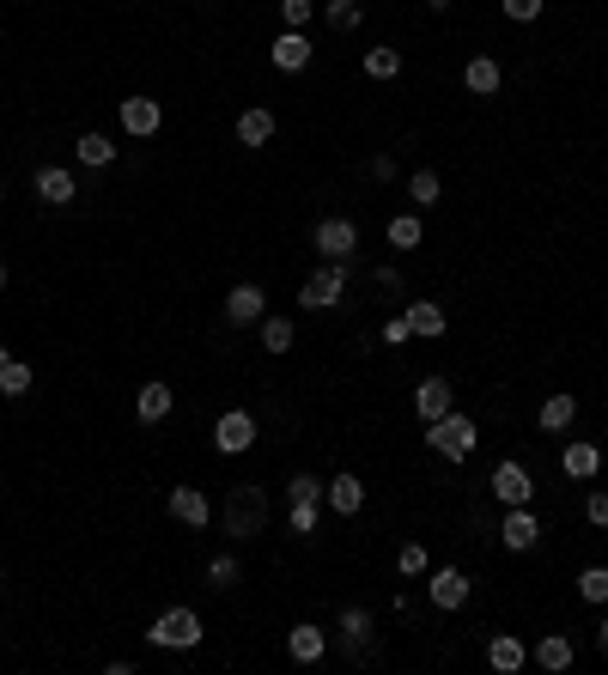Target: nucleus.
<instances>
[{
	"instance_id": "aec40b11",
	"label": "nucleus",
	"mask_w": 608,
	"mask_h": 675,
	"mask_svg": "<svg viewBox=\"0 0 608 675\" xmlns=\"http://www.w3.org/2000/svg\"><path fill=\"white\" fill-rule=\"evenodd\" d=\"M73 195H80V189H73V177H67L61 165H43V171H37V201H43V207H67Z\"/></svg>"
},
{
	"instance_id": "423d86ee",
	"label": "nucleus",
	"mask_w": 608,
	"mask_h": 675,
	"mask_svg": "<svg viewBox=\"0 0 608 675\" xmlns=\"http://www.w3.org/2000/svg\"><path fill=\"white\" fill-rule=\"evenodd\" d=\"M311 244H317V256H323V262H347V256L359 250V225L335 213V219H323L317 232H311Z\"/></svg>"
},
{
	"instance_id": "e433bc0d",
	"label": "nucleus",
	"mask_w": 608,
	"mask_h": 675,
	"mask_svg": "<svg viewBox=\"0 0 608 675\" xmlns=\"http://www.w3.org/2000/svg\"><path fill=\"white\" fill-rule=\"evenodd\" d=\"M341 639L347 645H365L371 639V609H341Z\"/></svg>"
},
{
	"instance_id": "f3484780",
	"label": "nucleus",
	"mask_w": 608,
	"mask_h": 675,
	"mask_svg": "<svg viewBox=\"0 0 608 675\" xmlns=\"http://www.w3.org/2000/svg\"><path fill=\"white\" fill-rule=\"evenodd\" d=\"M171 408H177V390H171V384H140V396H134V414H140L146 426H159Z\"/></svg>"
},
{
	"instance_id": "a18cd8bd",
	"label": "nucleus",
	"mask_w": 608,
	"mask_h": 675,
	"mask_svg": "<svg viewBox=\"0 0 608 675\" xmlns=\"http://www.w3.org/2000/svg\"><path fill=\"white\" fill-rule=\"evenodd\" d=\"M426 7H432V13H450V7H456V0H426Z\"/></svg>"
},
{
	"instance_id": "473e14b6",
	"label": "nucleus",
	"mask_w": 608,
	"mask_h": 675,
	"mask_svg": "<svg viewBox=\"0 0 608 675\" xmlns=\"http://www.w3.org/2000/svg\"><path fill=\"white\" fill-rule=\"evenodd\" d=\"M438 195H444V183H438V171H414V177H408V201H414V207H432Z\"/></svg>"
},
{
	"instance_id": "7c9ffc66",
	"label": "nucleus",
	"mask_w": 608,
	"mask_h": 675,
	"mask_svg": "<svg viewBox=\"0 0 608 675\" xmlns=\"http://www.w3.org/2000/svg\"><path fill=\"white\" fill-rule=\"evenodd\" d=\"M31 365L25 359H7V365H0V396H31Z\"/></svg>"
},
{
	"instance_id": "9d476101",
	"label": "nucleus",
	"mask_w": 608,
	"mask_h": 675,
	"mask_svg": "<svg viewBox=\"0 0 608 675\" xmlns=\"http://www.w3.org/2000/svg\"><path fill=\"white\" fill-rule=\"evenodd\" d=\"M487 487H493V499H499L505 511H511V505H529V499H536V481H529V469H523V463H499Z\"/></svg>"
},
{
	"instance_id": "a19ab883",
	"label": "nucleus",
	"mask_w": 608,
	"mask_h": 675,
	"mask_svg": "<svg viewBox=\"0 0 608 675\" xmlns=\"http://www.w3.org/2000/svg\"><path fill=\"white\" fill-rule=\"evenodd\" d=\"M377 341H384V347H408V341H414V329H408V311H402V317H390Z\"/></svg>"
},
{
	"instance_id": "2f4dec72",
	"label": "nucleus",
	"mask_w": 608,
	"mask_h": 675,
	"mask_svg": "<svg viewBox=\"0 0 608 675\" xmlns=\"http://www.w3.org/2000/svg\"><path fill=\"white\" fill-rule=\"evenodd\" d=\"M238 572H244V566H238V554H213V560H207V584H213V590H232V584H238Z\"/></svg>"
},
{
	"instance_id": "7ed1b4c3",
	"label": "nucleus",
	"mask_w": 608,
	"mask_h": 675,
	"mask_svg": "<svg viewBox=\"0 0 608 675\" xmlns=\"http://www.w3.org/2000/svg\"><path fill=\"white\" fill-rule=\"evenodd\" d=\"M201 633H207V627H201V615H195V609H165L159 621H152V633H146V639L159 645V651H195V645H201Z\"/></svg>"
},
{
	"instance_id": "f257e3e1",
	"label": "nucleus",
	"mask_w": 608,
	"mask_h": 675,
	"mask_svg": "<svg viewBox=\"0 0 608 675\" xmlns=\"http://www.w3.org/2000/svg\"><path fill=\"white\" fill-rule=\"evenodd\" d=\"M426 444L438 450V457H450V463H469L475 444H481V432H475V420L463 408H450L444 420H426Z\"/></svg>"
},
{
	"instance_id": "39448f33",
	"label": "nucleus",
	"mask_w": 608,
	"mask_h": 675,
	"mask_svg": "<svg viewBox=\"0 0 608 675\" xmlns=\"http://www.w3.org/2000/svg\"><path fill=\"white\" fill-rule=\"evenodd\" d=\"M213 444H219V457H244V450L256 444V414L250 408H225L219 426H213Z\"/></svg>"
},
{
	"instance_id": "c9c22d12",
	"label": "nucleus",
	"mask_w": 608,
	"mask_h": 675,
	"mask_svg": "<svg viewBox=\"0 0 608 675\" xmlns=\"http://www.w3.org/2000/svg\"><path fill=\"white\" fill-rule=\"evenodd\" d=\"M396 572H402V578H426V572H432L426 548H420V542H402V554H396Z\"/></svg>"
},
{
	"instance_id": "09e8293b",
	"label": "nucleus",
	"mask_w": 608,
	"mask_h": 675,
	"mask_svg": "<svg viewBox=\"0 0 608 675\" xmlns=\"http://www.w3.org/2000/svg\"><path fill=\"white\" fill-rule=\"evenodd\" d=\"M0 201H7V189H0Z\"/></svg>"
},
{
	"instance_id": "393cba45",
	"label": "nucleus",
	"mask_w": 608,
	"mask_h": 675,
	"mask_svg": "<svg viewBox=\"0 0 608 675\" xmlns=\"http://www.w3.org/2000/svg\"><path fill=\"white\" fill-rule=\"evenodd\" d=\"M463 86H469L475 98H493V92H499V61H493V55H475V61L463 67Z\"/></svg>"
},
{
	"instance_id": "6ab92c4d",
	"label": "nucleus",
	"mask_w": 608,
	"mask_h": 675,
	"mask_svg": "<svg viewBox=\"0 0 608 675\" xmlns=\"http://www.w3.org/2000/svg\"><path fill=\"white\" fill-rule=\"evenodd\" d=\"M560 469H566L572 481H590V475L602 469V444H590V438H572V444H566V457H560Z\"/></svg>"
},
{
	"instance_id": "a878e982",
	"label": "nucleus",
	"mask_w": 608,
	"mask_h": 675,
	"mask_svg": "<svg viewBox=\"0 0 608 675\" xmlns=\"http://www.w3.org/2000/svg\"><path fill=\"white\" fill-rule=\"evenodd\" d=\"M73 159H80V165H92V171H104L110 159H116V146H110V134H80V140H73Z\"/></svg>"
},
{
	"instance_id": "9b49d317",
	"label": "nucleus",
	"mask_w": 608,
	"mask_h": 675,
	"mask_svg": "<svg viewBox=\"0 0 608 675\" xmlns=\"http://www.w3.org/2000/svg\"><path fill=\"white\" fill-rule=\"evenodd\" d=\"M159 122H165V104L159 98H122V134L146 140V134H159Z\"/></svg>"
},
{
	"instance_id": "de8ad7c7",
	"label": "nucleus",
	"mask_w": 608,
	"mask_h": 675,
	"mask_svg": "<svg viewBox=\"0 0 608 675\" xmlns=\"http://www.w3.org/2000/svg\"><path fill=\"white\" fill-rule=\"evenodd\" d=\"M7 359H13V353H7V347H0V365H7Z\"/></svg>"
},
{
	"instance_id": "4468645a",
	"label": "nucleus",
	"mask_w": 608,
	"mask_h": 675,
	"mask_svg": "<svg viewBox=\"0 0 608 675\" xmlns=\"http://www.w3.org/2000/svg\"><path fill=\"white\" fill-rule=\"evenodd\" d=\"M171 517H177V523H189V530H207L213 505H207V493H201V487H171Z\"/></svg>"
},
{
	"instance_id": "0eeeda50",
	"label": "nucleus",
	"mask_w": 608,
	"mask_h": 675,
	"mask_svg": "<svg viewBox=\"0 0 608 675\" xmlns=\"http://www.w3.org/2000/svg\"><path fill=\"white\" fill-rule=\"evenodd\" d=\"M499 542H505L511 554H529V548L542 542V517L529 511V505H511V511L499 517Z\"/></svg>"
},
{
	"instance_id": "412c9836",
	"label": "nucleus",
	"mask_w": 608,
	"mask_h": 675,
	"mask_svg": "<svg viewBox=\"0 0 608 675\" xmlns=\"http://www.w3.org/2000/svg\"><path fill=\"white\" fill-rule=\"evenodd\" d=\"M572 420H578V396H572V390H554V396L542 402V414H536L542 432H566Z\"/></svg>"
},
{
	"instance_id": "c756f323",
	"label": "nucleus",
	"mask_w": 608,
	"mask_h": 675,
	"mask_svg": "<svg viewBox=\"0 0 608 675\" xmlns=\"http://www.w3.org/2000/svg\"><path fill=\"white\" fill-rule=\"evenodd\" d=\"M323 19H329V31H359L365 7L359 0H323Z\"/></svg>"
},
{
	"instance_id": "58836bf2",
	"label": "nucleus",
	"mask_w": 608,
	"mask_h": 675,
	"mask_svg": "<svg viewBox=\"0 0 608 675\" xmlns=\"http://www.w3.org/2000/svg\"><path fill=\"white\" fill-rule=\"evenodd\" d=\"M323 487H329V481H317V475H292V481H286V505H298V499H323Z\"/></svg>"
},
{
	"instance_id": "5701e85b",
	"label": "nucleus",
	"mask_w": 608,
	"mask_h": 675,
	"mask_svg": "<svg viewBox=\"0 0 608 675\" xmlns=\"http://www.w3.org/2000/svg\"><path fill=\"white\" fill-rule=\"evenodd\" d=\"M408 329H414V341H438L450 323H444V311L432 305V298H414V305H408Z\"/></svg>"
},
{
	"instance_id": "dca6fc26",
	"label": "nucleus",
	"mask_w": 608,
	"mask_h": 675,
	"mask_svg": "<svg viewBox=\"0 0 608 675\" xmlns=\"http://www.w3.org/2000/svg\"><path fill=\"white\" fill-rule=\"evenodd\" d=\"M274 67L280 73H304V67H311V37H304V31H280L274 37Z\"/></svg>"
},
{
	"instance_id": "f03ea898",
	"label": "nucleus",
	"mask_w": 608,
	"mask_h": 675,
	"mask_svg": "<svg viewBox=\"0 0 608 675\" xmlns=\"http://www.w3.org/2000/svg\"><path fill=\"white\" fill-rule=\"evenodd\" d=\"M262 523H268L262 487H232V499H225V530H232L238 542H250V536H262Z\"/></svg>"
},
{
	"instance_id": "1a4fd4ad",
	"label": "nucleus",
	"mask_w": 608,
	"mask_h": 675,
	"mask_svg": "<svg viewBox=\"0 0 608 675\" xmlns=\"http://www.w3.org/2000/svg\"><path fill=\"white\" fill-rule=\"evenodd\" d=\"M262 317H268V292H262L256 280H244V286H232V292H225V323L250 329V323H262Z\"/></svg>"
},
{
	"instance_id": "2eb2a0df",
	"label": "nucleus",
	"mask_w": 608,
	"mask_h": 675,
	"mask_svg": "<svg viewBox=\"0 0 608 675\" xmlns=\"http://www.w3.org/2000/svg\"><path fill=\"white\" fill-rule=\"evenodd\" d=\"M487 663H493L499 675H517V669L529 663V645H523L517 633H493V639H487Z\"/></svg>"
},
{
	"instance_id": "f704fd0d",
	"label": "nucleus",
	"mask_w": 608,
	"mask_h": 675,
	"mask_svg": "<svg viewBox=\"0 0 608 675\" xmlns=\"http://www.w3.org/2000/svg\"><path fill=\"white\" fill-rule=\"evenodd\" d=\"M578 596L584 603H608V566H584L578 572Z\"/></svg>"
},
{
	"instance_id": "cd10ccee",
	"label": "nucleus",
	"mask_w": 608,
	"mask_h": 675,
	"mask_svg": "<svg viewBox=\"0 0 608 675\" xmlns=\"http://www.w3.org/2000/svg\"><path fill=\"white\" fill-rule=\"evenodd\" d=\"M292 341H298L292 317H262V353H292Z\"/></svg>"
},
{
	"instance_id": "ea45409f",
	"label": "nucleus",
	"mask_w": 608,
	"mask_h": 675,
	"mask_svg": "<svg viewBox=\"0 0 608 675\" xmlns=\"http://www.w3.org/2000/svg\"><path fill=\"white\" fill-rule=\"evenodd\" d=\"M499 7H505V19L529 25V19H542V7H548V0H499Z\"/></svg>"
},
{
	"instance_id": "79ce46f5",
	"label": "nucleus",
	"mask_w": 608,
	"mask_h": 675,
	"mask_svg": "<svg viewBox=\"0 0 608 675\" xmlns=\"http://www.w3.org/2000/svg\"><path fill=\"white\" fill-rule=\"evenodd\" d=\"M584 517H590V530H608V493H590L584 499Z\"/></svg>"
},
{
	"instance_id": "20e7f679",
	"label": "nucleus",
	"mask_w": 608,
	"mask_h": 675,
	"mask_svg": "<svg viewBox=\"0 0 608 675\" xmlns=\"http://www.w3.org/2000/svg\"><path fill=\"white\" fill-rule=\"evenodd\" d=\"M341 298H347V262H323L311 280H304L298 305H304V311H335Z\"/></svg>"
},
{
	"instance_id": "bb28decb",
	"label": "nucleus",
	"mask_w": 608,
	"mask_h": 675,
	"mask_svg": "<svg viewBox=\"0 0 608 675\" xmlns=\"http://www.w3.org/2000/svg\"><path fill=\"white\" fill-rule=\"evenodd\" d=\"M238 140H244V146H268V140H274V110H262V104L244 110V116H238Z\"/></svg>"
},
{
	"instance_id": "c03bdc74",
	"label": "nucleus",
	"mask_w": 608,
	"mask_h": 675,
	"mask_svg": "<svg viewBox=\"0 0 608 675\" xmlns=\"http://www.w3.org/2000/svg\"><path fill=\"white\" fill-rule=\"evenodd\" d=\"M596 651H602V657H608V621H602V627H596Z\"/></svg>"
},
{
	"instance_id": "4c0bfd02",
	"label": "nucleus",
	"mask_w": 608,
	"mask_h": 675,
	"mask_svg": "<svg viewBox=\"0 0 608 675\" xmlns=\"http://www.w3.org/2000/svg\"><path fill=\"white\" fill-rule=\"evenodd\" d=\"M311 13H317V0H280V19H286V31H304V25H311Z\"/></svg>"
},
{
	"instance_id": "49530a36",
	"label": "nucleus",
	"mask_w": 608,
	"mask_h": 675,
	"mask_svg": "<svg viewBox=\"0 0 608 675\" xmlns=\"http://www.w3.org/2000/svg\"><path fill=\"white\" fill-rule=\"evenodd\" d=\"M0 292H7V262H0Z\"/></svg>"
},
{
	"instance_id": "ddd939ff",
	"label": "nucleus",
	"mask_w": 608,
	"mask_h": 675,
	"mask_svg": "<svg viewBox=\"0 0 608 675\" xmlns=\"http://www.w3.org/2000/svg\"><path fill=\"white\" fill-rule=\"evenodd\" d=\"M323 651H329V633L311 627V621H298V627L286 633V657H292V663H323Z\"/></svg>"
},
{
	"instance_id": "f8f14e48",
	"label": "nucleus",
	"mask_w": 608,
	"mask_h": 675,
	"mask_svg": "<svg viewBox=\"0 0 608 675\" xmlns=\"http://www.w3.org/2000/svg\"><path fill=\"white\" fill-rule=\"evenodd\" d=\"M414 408H420V420H444L450 408H456V390H450V378H420V390H414Z\"/></svg>"
},
{
	"instance_id": "b1692460",
	"label": "nucleus",
	"mask_w": 608,
	"mask_h": 675,
	"mask_svg": "<svg viewBox=\"0 0 608 675\" xmlns=\"http://www.w3.org/2000/svg\"><path fill=\"white\" fill-rule=\"evenodd\" d=\"M384 238H390V250H420V238H426V225H420V213H396L390 225H384Z\"/></svg>"
},
{
	"instance_id": "c85d7f7f",
	"label": "nucleus",
	"mask_w": 608,
	"mask_h": 675,
	"mask_svg": "<svg viewBox=\"0 0 608 675\" xmlns=\"http://www.w3.org/2000/svg\"><path fill=\"white\" fill-rule=\"evenodd\" d=\"M365 73H371V80H396V73H402V49H390V43L365 49Z\"/></svg>"
},
{
	"instance_id": "37998d69",
	"label": "nucleus",
	"mask_w": 608,
	"mask_h": 675,
	"mask_svg": "<svg viewBox=\"0 0 608 675\" xmlns=\"http://www.w3.org/2000/svg\"><path fill=\"white\" fill-rule=\"evenodd\" d=\"M371 177H377V183H396V159L377 153V159H371Z\"/></svg>"
},
{
	"instance_id": "a211bd4d",
	"label": "nucleus",
	"mask_w": 608,
	"mask_h": 675,
	"mask_svg": "<svg viewBox=\"0 0 608 675\" xmlns=\"http://www.w3.org/2000/svg\"><path fill=\"white\" fill-rule=\"evenodd\" d=\"M529 657H536L548 675H560V669H572V657H578V645L566 639V633H542L536 639V651H529Z\"/></svg>"
},
{
	"instance_id": "72a5a7b5",
	"label": "nucleus",
	"mask_w": 608,
	"mask_h": 675,
	"mask_svg": "<svg viewBox=\"0 0 608 675\" xmlns=\"http://www.w3.org/2000/svg\"><path fill=\"white\" fill-rule=\"evenodd\" d=\"M317 505H323V499H298V505H286L292 536H317Z\"/></svg>"
},
{
	"instance_id": "6e6552de",
	"label": "nucleus",
	"mask_w": 608,
	"mask_h": 675,
	"mask_svg": "<svg viewBox=\"0 0 608 675\" xmlns=\"http://www.w3.org/2000/svg\"><path fill=\"white\" fill-rule=\"evenodd\" d=\"M426 603L432 609H463L469 603V572H456V566H438V572H426Z\"/></svg>"
},
{
	"instance_id": "4be33fe9",
	"label": "nucleus",
	"mask_w": 608,
	"mask_h": 675,
	"mask_svg": "<svg viewBox=\"0 0 608 675\" xmlns=\"http://www.w3.org/2000/svg\"><path fill=\"white\" fill-rule=\"evenodd\" d=\"M323 499H329V511H341V517H353V511L365 505V481H359V475H335V481L323 487Z\"/></svg>"
}]
</instances>
